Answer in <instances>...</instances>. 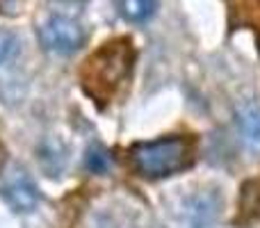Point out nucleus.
<instances>
[{
    "label": "nucleus",
    "instance_id": "f257e3e1",
    "mask_svg": "<svg viewBox=\"0 0 260 228\" xmlns=\"http://www.w3.org/2000/svg\"><path fill=\"white\" fill-rule=\"evenodd\" d=\"M130 160L144 178H167L194 162V144L180 135L139 142L130 148Z\"/></svg>",
    "mask_w": 260,
    "mask_h": 228
},
{
    "label": "nucleus",
    "instance_id": "f03ea898",
    "mask_svg": "<svg viewBox=\"0 0 260 228\" xmlns=\"http://www.w3.org/2000/svg\"><path fill=\"white\" fill-rule=\"evenodd\" d=\"M221 201L215 189H203L183 197L171 210L167 228H217Z\"/></svg>",
    "mask_w": 260,
    "mask_h": 228
},
{
    "label": "nucleus",
    "instance_id": "7ed1b4c3",
    "mask_svg": "<svg viewBox=\"0 0 260 228\" xmlns=\"http://www.w3.org/2000/svg\"><path fill=\"white\" fill-rule=\"evenodd\" d=\"M103 53H96L99 64L89 62V73H87V85L96 82L101 87V94H110L119 82L128 78L130 64H133V50H130L128 41H112L108 44Z\"/></svg>",
    "mask_w": 260,
    "mask_h": 228
},
{
    "label": "nucleus",
    "instance_id": "20e7f679",
    "mask_svg": "<svg viewBox=\"0 0 260 228\" xmlns=\"http://www.w3.org/2000/svg\"><path fill=\"white\" fill-rule=\"evenodd\" d=\"M87 32L82 23L73 16L53 14L39 27V41L46 50L55 55H73L85 46Z\"/></svg>",
    "mask_w": 260,
    "mask_h": 228
},
{
    "label": "nucleus",
    "instance_id": "39448f33",
    "mask_svg": "<svg viewBox=\"0 0 260 228\" xmlns=\"http://www.w3.org/2000/svg\"><path fill=\"white\" fill-rule=\"evenodd\" d=\"M0 194L14 212H32L39 203V187L21 165H9L0 180Z\"/></svg>",
    "mask_w": 260,
    "mask_h": 228
},
{
    "label": "nucleus",
    "instance_id": "423d86ee",
    "mask_svg": "<svg viewBox=\"0 0 260 228\" xmlns=\"http://www.w3.org/2000/svg\"><path fill=\"white\" fill-rule=\"evenodd\" d=\"M235 125L244 148L260 155V99H244L235 105Z\"/></svg>",
    "mask_w": 260,
    "mask_h": 228
},
{
    "label": "nucleus",
    "instance_id": "0eeeda50",
    "mask_svg": "<svg viewBox=\"0 0 260 228\" xmlns=\"http://www.w3.org/2000/svg\"><path fill=\"white\" fill-rule=\"evenodd\" d=\"M23 55V41L9 27L0 30V71H16Z\"/></svg>",
    "mask_w": 260,
    "mask_h": 228
},
{
    "label": "nucleus",
    "instance_id": "6e6552de",
    "mask_svg": "<svg viewBox=\"0 0 260 228\" xmlns=\"http://www.w3.org/2000/svg\"><path fill=\"white\" fill-rule=\"evenodd\" d=\"M157 9V0H119V12L130 23H146Z\"/></svg>",
    "mask_w": 260,
    "mask_h": 228
},
{
    "label": "nucleus",
    "instance_id": "1a4fd4ad",
    "mask_svg": "<svg viewBox=\"0 0 260 228\" xmlns=\"http://www.w3.org/2000/svg\"><path fill=\"white\" fill-rule=\"evenodd\" d=\"M87 167H89L91 171H96V174H103V171H108L110 167V155L105 148H89V153H87Z\"/></svg>",
    "mask_w": 260,
    "mask_h": 228
},
{
    "label": "nucleus",
    "instance_id": "9d476101",
    "mask_svg": "<svg viewBox=\"0 0 260 228\" xmlns=\"http://www.w3.org/2000/svg\"><path fill=\"white\" fill-rule=\"evenodd\" d=\"M16 0H0V12H14Z\"/></svg>",
    "mask_w": 260,
    "mask_h": 228
},
{
    "label": "nucleus",
    "instance_id": "9b49d317",
    "mask_svg": "<svg viewBox=\"0 0 260 228\" xmlns=\"http://www.w3.org/2000/svg\"><path fill=\"white\" fill-rule=\"evenodd\" d=\"M64 3H73V0H64Z\"/></svg>",
    "mask_w": 260,
    "mask_h": 228
}]
</instances>
